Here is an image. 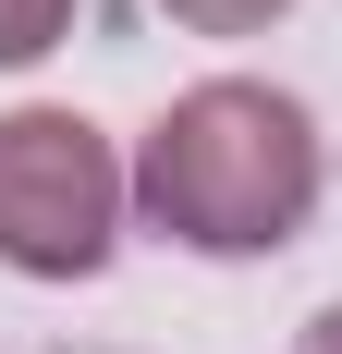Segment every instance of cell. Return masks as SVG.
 Wrapping results in <instances>:
<instances>
[{
    "label": "cell",
    "mask_w": 342,
    "mask_h": 354,
    "mask_svg": "<svg viewBox=\"0 0 342 354\" xmlns=\"http://www.w3.org/2000/svg\"><path fill=\"white\" fill-rule=\"evenodd\" d=\"M135 208L147 232L196 257H281L318 208V122L257 73H208L147 122L135 147Z\"/></svg>",
    "instance_id": "6da1fadb"
},
{
    "label": "cell",
    "mask_w": 342,
    "mask_h": 354,
    "mask_svg": "<svg viewBox=\"0 0 342 354\" xmlns=\"http://www.w3.org/2000/svg\"><path fill=\"white\" fill-rule=\"evenodd\" d=\"M123 208H135V171L110 159V135L86 110H12L0 122V269L25 281H98L110 245H123Z\"/></svg>",
    "instance_id": "7a4b0ae2"
},
{
    "label": "cell",
    "mask_w": 342,
    "mask_h": 354,
    "mask_svg": "<svg viewBox=\"0 0 342 354\" xmlns=\"http://www.w3.org/2000/svg\"><path fill=\"white\" fill-rule=\"evenodd\" d=\"M62 25H73V0H0V73L37 62V49H62Z\"/></svg>",
    "instance_id": "3957f363"
},
{
    "label": "cell",
    "mask_w": 342,
    "mask_h": 354,
    "mask_svg": "<svg viewBox=\"0 0 342 354\" xmlns=\"http://www.w3.org/2000/svg\"><path fill=\"white\" fill-rule=\"evenodd\" d=\"M171 25H196V37H257V25H281L294 0H159Z\"/></svg>",
    "instance_id": "277c9868"
},
{
    "label": "cell",
    "mask_w": 342,
    "mask_h": 354,
    "mask_svg": "<svg viewBox=\"0 0 342 354\" xmlns=\"http://www.w3.org/2000/svg\"><path fill=\"white\" fill-rule=\"evenodd\" d=\"M294 354H342V306H318V318H306V342H294Z\"/></svg>",
    "instance_id": "5b68a950"
}]
</instances>
